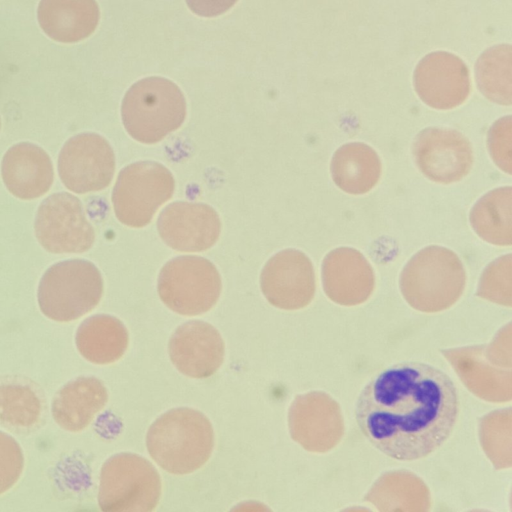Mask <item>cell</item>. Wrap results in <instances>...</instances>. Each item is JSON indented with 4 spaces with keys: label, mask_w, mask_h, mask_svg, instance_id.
Segmentation results:
<instances>
[{
    "label": "cell",
    "mask_w": 512,
    "mask_h": 512,
    "mask_svg": "<svg viewBox=\"0 0 512 512\" xmlns=\"http://www.w3.org/2000/svg\"><path fill=\"white\" fill-rule=\"evenodd\" d=\"M414 87L420 99L435 109H452L469 95V71L456 55L445 51L426 55L414 72Z\"/></svg>",
    "instance_id": "7c38bea8"
},
{
    "label": "cell",
    "mask_w": 512,
    "mask_h": 512,
    "mask_svg": "<svg viewBox=\"0 0 512 512\" xmlns=\"http://www.w3.org/2000/svg\"><path fill=\"white\" fill-rule=\"evenodd\" d=\"M464 283L460 258L452 250L435 245L413 255L401 274L404 295L417 304H445L461 293Z\"/></svg>",
    "instance_id": "ba28073f"
},
{
    "label": "cell",
    "mask_w": 512,
    "mask_h": 512,
    "mask_svg": "<svg viewBox=\"0 0 512 512\" xmlns=\"http://www.w3.org/2000/svg\"><path fill=\"white\" fill-rule=\"evenodd\" d=\"M413 155L420 171L430 180L449 184L466 176L473 164L472 146L460 132L430 127L415 138Z\"/></svg>",
    "instance_id": "8fae6325"
},
{
    "label": "cell",
    "mask_w": 512,
    "mask_h": 512,
    "mask_svg": "<svg viewBox=\"0 0 512 512\" xmlns=\"http://www.w3.org/2000/svg\"><path fill=\"white\" fill-rule=\"evenodd\" d=\"M42 400L35 388L21 380H0V424L24 432L38 425L42 415Z\"/></svg>",
    "instance_id": "603a6c76"
},
{
    "label": "cell",
    "mask_w": 512,
    "mask_h": 512,
    "mask_svg": "<svg viewBox=\"0 0 512 512\" xmlns=\"http://www.w3.org/2000/svg\"><path fill=\"white\" fill-rule=\"evenodd\" d=\"M161 479L155 467L134 453H119L100 472L98 504L105 512H149L158 504Z\"/></svg>",
    "instance_id": "5b68a950"
},
{
    "label": "cell",
    "mask_w": 512,
    "mask_h": 512,
    "mask_svg": "<svg viewBox=\"0 0 512 512\" xmlns=\"http://www.w3.org/2000/svg\"><path fill=\"white\" fill-rule=\"evenodd\" d=\"M23 465L24 457L20 445L12 436L0 431V494L17 482Z\"/></svg>",
    "instance_id": "d4e9b609"
},
{
    "label": "cell",
    "mask_w": 512,
    "mask_h": 512,
    "mask_svg": "<svg viewBox=\"0 0 512 512\" xmlns=\"http://www.w3.org/2000/svg\"><path fill=\"white\" fill-rule=\"evenodd\" d=\"M260 284L264 296L272 305L283 309L302 307L314 293L313 265L299 250H282L265 264Z\"/></svg>",
    "instance_id": "4fadbf2b"
},
{
    "label": "cell",
    "mask_w": 512,
    "mask_h": 512,
    "mask_svg": "<svg viewBox=\"0 0 512 512\" xmlns=\"http://www.w3.org/2000/svg\"><path fill=\"white\" fill-rule=\"evenodd\" d=\"M35 234L51 253H82L91 248L95 232L81 201L67 192L50 195L38 208Z\"/></svg>",
    "instance_id": "9c48e42d"
},
{
    "label": "cell",
    "mask_w": 512,
    "mask_h": 512,
    "mask_svg": "<svg viewBox=\"0 0 512 512\" xmlns=\"http://www.w3.org/2000/svg\"><path fill=\"white\" fill-rule=\"evenodd\" d=\"M221 292V278L215 265L193 255L176 257L160 271L158 293L174 312L194 316L210 310Z\"/></svg>",
    "instance_id": "52a82bcc"
},
{
    "label": "cell",
    "mask_w": 512,
    "mask_h": 512,
    "mask_svg": "<svg viewBox=\"0 0 512 512\" xmlns=\"http://www.w3.org/2000/svg\"><path fill=\"white\" fill-rule=\"evenodd\" d=\"M103 293L98 268L82 259L52 265L38 287V304L42 313L58 322L75 320L94 309Z\"/></svg>",
    "instance_id": "277c9868"
},
{
    "label": "cell",
    "mask_w": 512,
    "mask_h": 512,
    "mask_svg": "<svg viewBox=\"0 0 512 512\" xmlns=\"http://www.w3.org/2000/svg\"><path fill=\"white\" fill-rule=\"evenodd\" d=\"M128 341L124 324L116 317L106 314L87 318L76 332L78 351L95 364H108L121 358Z\"/></svg>",
    "instance_id": "44dd1931"
},
{
    "label": "cell",
    "mask_w": 512,
    "mask_h": 512,
    "mask_svg": "<svg viewBox=\"0 0 512 512\" xmlns=\"http://www.w3.org/2000/svg\"><path fill=\"white\" fill-rule=\"evenodd\" d=\"M470 222L484 241L499 246L512 243V188L494 189L482 196L470 212Z\"/></svg>",
    "instance_id": "7402d4cb"
},
{
    "label": "cell",
    "mask_w": 512,
    "mask_h": 512,
    "mask_svg": "<svg viewBox=\"0 0 512 512\" xmlns=\"http://www.w3.org/2000/svg\"><path fill=\"white\" fill-rule=\"evenodd\" d=\"M331 175L334 183L344 192L364 194L377 184L381 175V161L369 145L347 143L334 153Z\"/></svg>",
    "instance_id": "ffe728a7"
},
{
    "label": "cell",
    "mask_w": 512,
    "mask_h": 512,
    "mask_svg": "<svg viewBox=\"0 0 512 512\" xmlns=\"http://www.w3.org/2000/svg\"><path fill=\"white\" fill-rule=\"evenodd\" d=\"M157 228L169 247L183 252H198L216 243L221 223L211 206L181 201L164 208L158 217Z\"/></svg>",
    "instance_id": "5bb4252c"
},
{
    "label": "cell",
    "mask_w": 512,
    "mask_h": 512,
    "mask_svg": "<svg viewBox=\"0 0 512 512\" xmlns=\"http://www.w3.org/2000/svg\"><path fill=\"white\" fill-rule=\"evenodd\" d=\"M237 0H186L190 10L199 16L214 17L226 12Z\"/></svg>",
    "instance_id": "4316f807"
},
{
    "label": "cell",
    "mask_w": 512,
    "mask_h": 512,
    "mask_svg": "<svg viewBox=\"0 0 512 512\" xmlns=\"http://www.w3.org/2000/svg\"><path fill=\"white\" fill-rule=\"evenodd\" d=\"M171 172L154 161H141L122 169L112 192L118 220L130 227L141 228L153 218L158 208L174 192Z\"/></svg>",
    "instance_id": "8992f818"
},
{
    "label": "cell",
    "mask_w": 512,
    "mask_h": 512,
    "mask_svg": "<svg viewBox=\"0 0 512 512\" xmlns=\"http://www.w3.org/2000/svg\"><path fill=\"white\" fill-rule=\"evenodd\" d=\"M152 459L173 474H187L202 467L213 445V428L208 418L191 408H175L161 415L146 436Z\"/></svg>",
    "instance_id": "7a4b0ae2"
},
{
    "label": "cell",
    "mask_w": 512,
    "mask_h": 512,
    "mask_svg": "<svg viewBox=\"0 0 512 512\" xmlns=\"http://www.w3.org/2000/svg\"><path fill=\"white\" fill-rule=\"evenodd\" d=\"M115 156L102 136L82 133L70 138L58 158V172L63 184L83 194L106 188L114 175Z\"/></svg>",
    "instance_id": "30bf717a"
},
{
    "label": "cell",
    "mask_w": 512,
    "mask_h": 512,
    "mask_svg": "<svg viewBox=\"0 0 512 512\" xmlns=\"http://www.w3.org/2000/svg\"><path fill=\"white\" fill-rule=\"evenodd\" d=\"M510 45L502 44L487 49L477 60L475 77L481 93L501 105L512 103Z\"/></svg>",
    "instance_id": "cb8c5ba5"
},
{
    "label": "cell",
    "mask_w": 512,
    "mask_h": 512,
    "mask_svg": "<svg viewBox=\"0 0 512 512\" xmlns=\"http://www.w3.org/2000/svg\"><path fill=\"white\" fill-rule=\"evenodd\" d=\"M108 400L107 389L95 377H78L64 385L52 401V416L65 430L86 428Z\"/></svg>",
    "instance_id": "e0dca14e"
},
{
    "label": "cell",
    "mask_w": 512,
    "mask_h": 512,
    "mask_svg": "<svg viewBox=\"0 0 512 512\" xmlns=\"http://www.w3.org/2000/svg\"><path fill=\"white\" fill-rule=\"evenodd\" d=\"M38 22L53 40L74 43L90 36L99 21L95 0H41Z\"/></svg>",
    "instance_id": "ac0fdd59"
},
{
    "label": "cell",
    "mask_w": 512,
    "mask_h": 512,
    "mask_svg": "<svg viewBox=\"0 0 512 512\" xmlns=\"http://www.w3.org/2000/svg\"><path fill=\"white\" fill-rule=\"evenodd\" d=\"M168 351L181 373L192 378H207L221 366L225 348L215 327L203 321H189L172 334Z\"/></svg>",
    "instance_id": "9a60e30c"
},
{
    "label": "cell",
    "mask_w": 512,
    "mask_h": 512,
    "mask_svg": "<svg viewBox=\"0 0 512 512\" xmlns=\"http://www.w3.org/2000/svg\"><path fill=\"white\" fill-rule=\"evenodd\" d=\"M1 175L5 186L14 196L30 200L49 190L54 171L49 155L41 147L21 142L6 151Z\"/></svg>",
    "instance_id": "2e32d148"
},
{
    "label": "cell",
    "mask_w": 512,
    "mask_h": 512,
    "mask_svg": "<svg viewBox=\"0 0 512 512\" xmlns=\"http://www.w3.org/2000/svg\"><path fill=\"white\" fill-rule=\"evenodd\" d=\"M459 413L452 379L419 361L393 364L373 377L355 403L357 425L377 450L400 461H414L440 448Z\"/></svg>",
    "instance_id": "6da1fadb"
},
{
    "label": "cell",
    "mask_w": 512,
    "mask_h": 512,
    "mask_svg": "<svg viewBox=\"0 0 512 512\" xmlns=\"http://www.w3.org/2000/svg\"><path fill=\"white\" fill-rule=\"evenodd\" d=\"M511 116L499 119L488 132L487 144L494 162L511 173Z\"/></svg>",
    "instance_id": "484cf974"
},
{
    "label": "cell",
    "mask_w": 512,
    "mask_h": 512,
    "mask_svg": "<svg viewBox=\"0 0 512 512\" xmlns=\"http://www.w3.org/2000/svg\"><path fill=\"white\" fill-rule=\"evenodd\" d=\"M324 288L332 298L359 299L373 287V270L362 253L350 247L330 251L322 263Z\"/></svg>",
    "instance_id": "d6986e66"
},
{
    "label": "cell",
    "mask_w": 512,
    "mask_h": 512,
    "mask_svg": "<svg viewBox=\"0 0 512 512\" xmlns=\"http://www.w3.org/2000/svg\"><path fill=\"white\" fill-rule=\"evenodd\" d=\"M121 115L132 138L153 144L181 126L186 116V101L172 81L148 77L133 84L126 92Z\"/></svg>",
    "instance_id": "3957f363"
}]
</instances>
